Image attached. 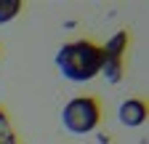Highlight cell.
<instances>
[{
  "label": "cell",
  "mask_w": 149,
  "mask_h": 144,
  "mask_svg": "<svg viewBox=\"0 0 149 144\" xmlns=\"http://www.w3.org/2000/svg\"><path fill=\"white\" fill-rule=\"evenodd\" d=\"M61 123L69 134H91L101 123V104L93 96H74L64 104L61 110Z\"/></svg>",
  "instance_id": "7a4b0ae2"
},
{
  "label": "cell",
  "mask_w": 149,
  "mask_h": 144,
  "mask_svg": "<svg viewBox=\"0 0 149 144\" xmlns=\"http://www.w3.org/2000/svg\"><path fill=\"white\" fill-rule=\"evenodd\" d=\"M146 101H141V99H125L123 104H120V123L123 125H130V128H136V125H141V123H146Z\"/></svg>",
  "instance_id": "277c9868"
},
{
  "label": "cell",
  "mask_w": 149,
  "mask_h": 144,
  "mask_svg": "<svg viewBox=\"0 0 149 144\" xmlns=\"http://www.w3.org/2000/svg\"><path fill=\"white\" fill-rule=\"evenodd\" d=\"M101 45L91 43V40H74L64 43L56 51V67L59 72L72 80V83H88L101 72Z\"/></svg>",
  "instance_id": "6da1fadb"
},
{
  "label": "cell",
  "mask_w": 149,
  "mask_h": 144,
  "mask_svg": "<svg viewBox=\"0 0 149 144\" xmlns=\"http://www.w3.org/2000/svg\"><path fill=\"white\" fill-rule=\"evenodd\" d=\"M0 144H19L16 141V134L11 128V120H8V115H6L3 107H0Z\"/></svg>",
  "instance_id": "8992f818"
},
{
  "label": "cell",
  "mask_w": 149,
  "mask_h": 144,
  "mask_svg": "<svg viewBox=\"0 0 149 144\" xmlns=\"http://www.w3.org/2000/svg\"><path fill=\"white\" fill-rule=\"evenodd\" d=\"M22 11V0H0V24H8Z\"/></svg>",
  "instance_id": "5b68a950"
},
{
  "label": "cell",
  "mask_w": 149,
  "mask_h": 144,
  "mask_svg": "<svg viewBox=\"0 0 149 144\" xmlns=\"http://www.w3.org/2000/svg\"><path fill=\"white\" fill-rule=\"evenodd\" d=\"M128 45V32H117L107 40V45L101 48L104 59H101V72L109 83H120L123 80V53Z\"/></svg>",
  "instance_id": "3957f363"
}]
</instances>
